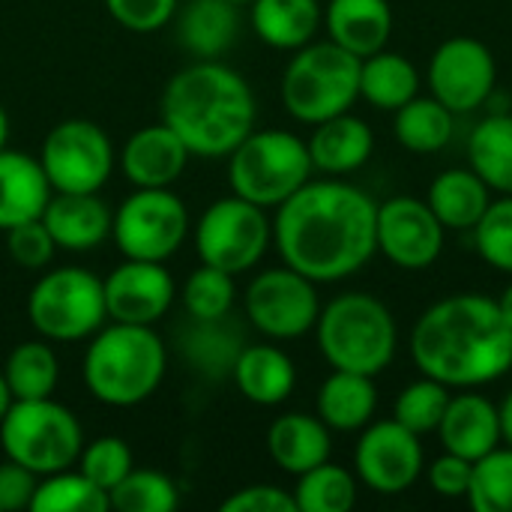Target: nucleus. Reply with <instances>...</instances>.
Instances as JSON below:
<instances>
[{
	"label": "nucleus",
	"instance_id": "obj_15",
	"mask_svg": "<svg viewBox=\"0 0 512 512\" xmlns=\"http://www.w3.org/2000/svg\"><path fill=\"white\" fill-rule=\"evenodd\" d=\"M426 471V450L420 435L405 429L402 423L372 420L360 429V441L354 447V474L357 483L372 489L375 495H402L408 492Z\"/></svg>",
	"mask_w": 512,
	"mask_h": 512
},
{
	"label": "nucleus",
	"instance_id": "obj_39",
	"mask_svg": "<svg viewBox=\"0 0 512 512\" xmlns=\"http://www.w3.org/2000/svg\"><path fill=\"white\" fill-rule=\"evenodd\" d=\"M465 498L474 512H512V447L501 444L474 462Z\"/></svg>",
	"mask_w": 512,
	"mask_h": 512
},
{
	"label": "nucleus",
	"instance_id": "obj_13",
	"mask_svg": "<svg viewBox=\"0 0 512 512\" xmlns=\"http://www.w3.org/2000/svg\"><path fill=\"white\" fill-rule=\"evenodd\" d=\"M36 159L54 192H99L114 171V144L99 123L72 117L48 129Z\"/></svg>",
	"mask_w": 512,
	"mask_h": 512
},
{
	"label": "nucleus",
	"instance_id": "obj_51",
	"mask_svg": "<svg viewBox=\"0 0 512 512\" xmlns=\"http://www.w3.org/2000/svg\"><path fill=\"white\" fill-rule=\"evenodd\" d=\"M228 3H234V6H249L252 0H228Z\"/></svg>",
	"mask_w": 512,
	"mask_h": 512
},
{
	"label": "nucleus",
	"instance_id": "obj_18",
	"mask_svg": "<svg viewBox=\"0 0 512 512\" xmlns=\"http://www.w3.org/2000/svg\"><path fill=\"white\" fill-rule=\"evenodd\" d=\"M189 156V147L171 126L153 123L126 138L120 168L135 189H168L183 177Z\"/></svg>",
	"mask_w": 512,
	"mask_h": 512
},
{
	"label": "nucleus",
	"instance_id": "obj_4",
	"mask_svg": "<svg viewBox=\"0 0 512 512\" xmlns=\"http://www.w3.org/2000/svg\"><path fill=\"white\" fill-rule=\"evenodd\" d=\"M168 348L153 327L102 324L84 351L81 378L87 393L108 408H135L165 381Z\"/></svg>",
	"mask_w": 512,
	"mask_h": 512
},
{
	"label": "nucleus",
	"instance_id": "obj_14",
	"mask_svg": "<svg viewBox=\"0 0 512 512\" xmlns=\"http://www.w3.org/2000/svg\"><path fill=\"white\" fill-rule=\"evenodd\" d=\"M429 93L444 102L456 117L489 105L498 84V63L492 48L474 36L444 39L426 66Z\"/></svg>",
	"mask_w": 512,
	"mask_h": 512
},
{
	"label": "nucleus",
	"instance_id": "obj_49",
	"mask_svg": "<svg viewBox=\"0 0 512 512\" xmlns=\"http://www.w3.org/2000/svg\"><path fill=\"white\" fill-rule=\"evenodd\" d=\"M9 405H12V393H9L6 378H3V372H0V420H3V414L9 411Z\"/></svg>",
	"mask_w": 512,
	"mask_h": 512
},
{
	"label": "nucleus",
	"instance_id": "obj_2",
	"mask_svg": "<svg viewBox=\"0 0 512 512\" xmlns=\"http://www.w3.org/2000/svg\"><path fill=\"white\" fill-rule=\"evenodd\" d=\"M408 351L420 375L450 390H477L512 369V327L498 300L468 291L432 303L411 327Z\"/></svg>",
	"mask_w": 512,
	"mask_h": 512
},
{
	"label": "nucleus",
	"instance_id": "obj_45",
	"mask_svg": "<svg viewBox=\"0 0 512 512\" xmlns=\"http://www.w3.org/2000/svg\"><path fill=\"white\" fill-rule=\"evenodd\" d=\"M222 512H297V501L288 489L270 486V483H258V486H246L237 489L234 495H228L222 501Z\"/></svg>",
	"mask_w": 512,
	"mask_h": 512
},
{
	"label": "nucleus",
	"instance_id": "obj_34",
	"mask_svg": "<svg viewBox=\"0 0 512 512\" xmlns=\"http://www.w3.org/2000/svg\"><path fill=\"white\" fill-rule=\"evenodd\" d=\"M297 512H348L357 504V474L330 459L297 477Z\"/></svg>",
	"mask_w": 512,
	"mask_h": 512
},
{
	"label": "nucleus",
	"instance_id": "obj_28",
	"mask_svg": "<svg viewBox=\"0 0 512 512\" xmlns=\"http://www.w3.org/2000/svg\"><path fill=\"white\" fill-rule=\"evenodd\" d=\"M249 6L255 36L276 51H297L309 45L324 24L318 0H252Z\"/></svg>",
	"mask_w": 512,
	"mask_h": 512
},
{
	"label": "nucleus",
	"instance_id": "obj_5",
	"mask_svg": "<svg viewBox=\"0 0 512 512\" xmlns=\"http://www.w3.org/2000/svg\"><path fill=\"white\" fill-rule=\"evenodd\" d=\"M315 339L330 369L378 378L399 348V327L384 300L366 291H345L321 306Z\"/></svg>",
	"mask_w": 512,
	"mask_h": 512
},
{
	"label": "nucleus",
	"instance_id": "obj_43",
	"mask_svg": "<svg viewBox=\"0 0 512 512\" xmlns=\"http://www.w3.org/2000/svg\"><path fill=\"white\" fill-rule=\"evenodd\" d=\"M102 3L120 27L132 33H153L174 18L180 0H102Z\"/></svg>",
	"mask_w": 512,
	"mask_h": 512
},
{
	"label": "nucleus",
	"instance_id": "obj_8",
	"mask_svg": "<svg viewBox=\"0 0 512 512\" xmlns=\"http://www.w3.org/2000/svg\"><path fill=\"white\" fill-rule=\"evenodd\" d=\"M3 456L24 465L36 477L72 468L84 447V429L78 417L48 399H12L0 420Z\"/></svg>",
	"mask_w": 512,
	"mask_h": 512
},
{
	"label": "nucleus",
	"instance_id": "obj_29",
	"mask_svg": "<svg viewBox=\"0 0 512 512\" xmlns=\"http://www.w3.org/2000/svg\"><path fill=\"white\" fill-rule=\"evenodd\" d=\"M237 30H240L237 6L228 0H192L183 6L177 21L180 45L198 60L222 57L234 45Z\"/></svg>",
	"mask_w": 512,
	"mask_h": 512
},
{
	"label": "nucleus",
	"instance_id": "obj_35",
	"mask_svg": "<svg viewBox=\"0 0 512 512\" xmlns=\"http://www.w3.org/2000/svg\"><path fill=\"white\" fill-rule=\"evenodd\" d=\"M108 492L81 471L63 468L36 483L30 512H108Z\"/></svg>",
	"mask_w": 512,
	"mask_h": 512
},
{
	"label": "nucleus",
	"instance_id": "obj_21",
	"mask_svg": "<svg viewBox=\"0 0 512 512\" xmlns=\"http://www.w3.org/2000/svg\"><path fill=\"white\" fill-rule=\"evenodd\" d=\"M306 144H309L315 171L327 177H345V174L360 171L372 159L375 132L363 117L345 111L324 123H315Z\"/></svg>",
	"mask_w": 512,
	"mask_h": 512
},
{
	"label": "nucleus",
	"instance_id": "obj_3",
	"mask_svg": "<svg viewBox=\"0 0 512 512\" xmlns=\"http://www.w3.org/2000/svg\"><path fill=\"white\" fill-rule=\"evenodd\" d=\"M255 117L258 105L249 81L219 60L183 66L162 93V123L201 159L228 156L255 129Z\"/></svg>",
	"mask_w": 512,
	"mask_h": 512
},
{
	"label": "nucleus",
	"instance_id": "obj_30",
	"mask_svg": "<svg viewBox=\"0 0 512 512\" xmlns=\"http://www.w3.org/2000/svg\"><path fill=\"white\" fill-rule=\"evenodd\" d=\"M420 93V69L399 51H375L360 60V99L378 111H396Z\"/></svg>",
	"mask_w": 512,
	"mask_h": 512
},
{
	"label": "nucleus",
	"instance_id": "obj_10",
	"mask_svg": "<svg viewBox=\"0 0 512 512\" xmlns=\"http://www.w3.org/2000/svg\"><path fill=\"white\" fill-rule=\"evenodd\" d=\"M270 243L273 222L267 219V210L234 192L213 201L195 222V252L201 264L219 267L231 276L258 267Z\"/></svg>",
	"mask_w": 512,
	"mask_h": 512
},
{
	"label": "nucleus",
	"instance_id": "obj_9",
	"mask_svg": "<svg viewBox=\"0 0 512 512\" xmlns=\"http://www.w3.org/2000/svg\"><path fill=\"white\" fill-rule=\"evenodd\" d=\"M27 318L48 342L90 339L108 321L102 279L84 267L42 273L27 294Z\"/></svg>",
	"mask_w": 512,
	"mask_h": 512
},
{
	"label": "nucleus",
	"instance_id": "obj_17",
	"mask_svg": "<svg viewBox=\"0 0 512 512\" xmlns=\"http://www.w3.org/2000/svg\"><path fill=\"white\" fill-rule=\"evenodd\" d=\"M105 309L111 321L153 327L168 315L177 300V285L162 261L126 258L105 279Z\"/></svg>",
	"mask_w": 512,
	"mask_h": 512
},
{
	"label": "nucleus",
	"instance_id": "obj_1",
	"mask_svg": "<svg viewBox=\"0 0 512 512\" xmlns=\"http://www.w3.org/2000/svg\"><path fill=\"white\" fill-rule=\"evenodd\" d=\"M378 201L339 177L309 180L276 207L273 246L291 270L318 285L360 273L375 255Z\"/></svg>",
	"mask_w": 512,
	"mask_h": 512
},
{
	"label": "nucleus",
	"instance_id": "obj_25",
	"mask_svg": "<svg viewBox=\"0 0 512 512\" xmlns=\"http://www.w3.org/2000/svg\"><path fill=\"white\" fill-rule=\"evenodd\" d=\"M51 192L36 156L9 147L0 150V231L39 219Z\"/></svg>",
	"mask_w": 512,
	"mask_h": 512
},
{
	"label": "nucleus",
	"instance_id": "obj_33",
	"mask_svg": "<svg viewBox=\"0 0 512 512\" xmlns=\"http://www.w3.org/2000/svg\"><path fill=\"white\" fill-rule=\"evenodd\" d=\"M0 372L12 399H48L60 381V363L48 339H30L15 345Z\"/></svg>",
	"mask_w": 512,
	"mask_h": 512
},
{
	"label": "nucleus",
	"instance_id": "obj_40",
	"mask_svg": "<svg viewBox=\"0 0 512 512\" xmlns=\"http://www.w3.org/2000/svg\"><path fill=\"white\" fill-rule=\"evenodd\" d=\"M477 255L498 273L512 276V195H495L474 225Z\"/></svg>",
	"mask_w": 512,
	"mask_h": 512
},
{
	"label": "nucleus",
	"instance_id": "obj_36",
	"mask_svg": "<svg viewBox=\"0 0 512 512\" xmlns=\"http://www.w3.org/2000/svg\"><path fill=\"white\" fill-rule=\"evenodd\" d=\"M108 504L120 512H174L180 507V489L162 471L132 468L108 492Z\"/></svg>",
	"mask_w": 512,
	"mask_h": 512
},
{
	"label": "nucleus",
	"instance_id": "obj_26",
	"mask_svg": "<svg viewBox=\"0 0 512 512\" xmlns=\"http://www.w3.org/2000/svg\"><path fill=\"white\" fill-rule=\"evenodd\" d=\"M492 198L495 192L468 165L444 168L426 192V204L447 231H474Z\"/></svg>",
	"mask_w": 512,
	"mask_h": 512
},
{
	"label": "nucleus",
	"instance_id": "obj_31",
	"mask_svg": "<svg viewBox=\"0 0 512 512\" xmlns=\"http://www.w3.org/2000/svg\"><path fill=\"white\" fill-rule=\"evenodd\" d=\"M468 168L495 192L512 195V114L492 111L468 135Z\"/></svg>",
	"mask_w": 512,
	"mask_h": 512
},
{
	"label": "nucleus",
	"instance_id": "obj_32",
	"mask_svg": "<svg viewBox=\"0 0 512 512\" xmlns=\"http://www.w3.org/2000/svg\"><path fill=\"white\" fill-rule=\"evenodd\" d=\"M453 132H456V114L432 93L429 96L417 93L411 102L393 111V135L408 153L432 156L453 141Z\"/></svg>",
	"mask_w": 512,
	"mask_h": 512
},
{
	"label": "nucleus",
	"instance_id": "obj_46",
	"mask_svg": "<svg viewBox=\"0 0 512 512\" xmlns=\"http://www.w3.org/2000/svg\"><path fill=\"white\" fill-rule=\"evenodd\" d=\"M36 483H39V477L33 471H27L24 465L6 459L0 465V512L30 510Z\"/></svg>",
	"mask_w": 512,
	"mask_h": 512
},
{
	"label": "nucleus",
	"instance_id": "obj_42",
	"mask_svg": "<svg viewBox=\"0 0 512 512\" xmlns=\"http://www.w3.org/2000/svg\"><path fill=\"white\" fill-rule=\"evenodd\" d=\"M3 234H6V252H9V258L18 267H24V270H45L51 264L54 252H57V246H54L48 228L42 225V219L21 222V225L9 228Z\"/></svg>",
	"mask_w": 512,
	"mask_h": 512
},
{
	"label": "nucleus",
	"instance_id": "obj_44",
	"mask_svg": "<svg viewBox=\"0 0 512 512\" xmlns=\"http://www.w3.org/2000/svg\"><path fill=\"white\" fill-rule=\"evenodd\" d=\"M471 468H474V462H468V459H462V456L444 450L435 462L426 465L423 474H426V480H429V486H432V492H435L438 498L459 501V498L468 495Z\"/></svg>",
	"mask_w": 512,
	"mask_h": 512
},
{
	"label": "nucleus",
	"instance_id": "obj_12",
	"mask_svg": "<svg viewBox=\"0 0 512 512\" xmlns=\"http://www.w3.org/2000/svg\"><path fill=\"white\" fill-rule=\"evenodd\" d=\"M246 321L273 342H291L315 330L321 315L318 282L288 264L261 270L243 294Z\"/></svg>",
	"mask_w": 512,
	"mask_h": 512
},
{
	"label": "nucleus",
	"instance_id": "obj_27",
	"mask_svg": "<svg viewBox=\"0 0 512 512\" xmlns=\"http://www.w3.org/2000/svg\"><path fill=\"white\" fill-rule=\"evenodd\" d=\"M375 411L378 387L372 375L333 369V375L318 387L315 414L330 426V432H360L372 423Z\"/></svg>",
	"mask_w": 512,
	"mask_h": 512
},
{
	"label": "nucleus",
	"instance_id": "obj_41",
	"mask_svg": "<svg viewBox=\"0 0 512 512\" xmlns=\"http://www.w3.org/2000/svg\"><path fill=\"white\" fill-rule=\"evenodd\" d=\"M132 468H135L132 450L117 435H102V438L84 444L78 453V471L87 480H93L96 486H102L105 492H111Z\"/></svg>",
	"mask_w": 512,
	"mask_h": 512
},
{
	"label": "nucleus",
	"instance_id": "obj_7",
	"mask_svg": "<svg viewBox=\"0 0 512 512\" xmlns=\"http://www.w3.org/2000/svg\"><path fill=\"white\" fill-rule=\"evenodd\" d=\"M309 144L288 129H252L228 153V183L231 192L276 210L300 186L312 180Z\"/></svg>",
	"mask_w": 512,
	"mask_h": 512
},
{
	"label": "nucleus",
	"instance_id": "obj_20",
	"mask_svg": "<svg viewBox=\"0 0 512 512\" xmlns=\"http://www.w3.org/2000/svg\"><path fill=\"white\" fill-rule=\"evenodd\" d=\"M39 219L57 249L90 252L111 237L114 213L99 192H51Z\"/></svg>",
	"mask_w": 512,
	"mask_h": 512
},
{
	"label": "nucleus",
	"instance_id": "obj_24",
	"mask_svg": "<svg viewBox=\"0 0 512 512\" xmlns=\"http://www.w3.org/2000/svg\"><path fill=\"white\" fill-rule=\"evenodd\" d=\"M231 378L243 399L261 408H276L294 393L297 366L279 345H243L234 360Z\"/></svg>",
	"mask_w": 512,
	"mask_h": 512
},
{
	"label": "nucleus",
	"instance_id": "obj_47",
	"mask_svg": "<svg viewBox=\"0 0 512 512\" xmlns=\"http://www.w3.org/2000/svg\"><path fill=\"white\" fill-rule=\"evenodd\" d=\"M498 411H501V438H504L507 447H512V390L507 393V399L498 405Z\"/></svg>",
	"mask_w": 512,
	"mask_h": 512
},
{
	"label": "nucleus",
	"instance_id": "obj_16",
	"mask_svg": "<svg viewBox=\"0 0 512 512\" xmlns=\"http://www.w3.org/2000/svg\"><path fill=\"white\" fill-rule=\"evenodd\" d=\"M447 243V228L438 222L426 198L393 195L378 204L375 246L399 270L432 267Z\"/></svg>",
	"mask_w": 512,
	"mask_h": 512
},
{
	"label": "nucleus",
	"instance_id": "obj_48",
	"mask_svg": "<svg viewBox=\"0 0 512 512\" xmlns=\"http://www.w3.org/2000/svg\"><path fill=\"white\" fill-rule=\"evenodd\" d=\"M498 306H501V315L507 318V324L512 327V282L504 288V294L498 297Z\"/></svg>",
	"mask_w": 512,
	"mask_h": 512
},
{
	"label": "nucleus",
	"instance_id": "obj_19",
	"mask_svg": "<svg viewBox=\"0 0 512 512\" xmlns=\"http://www.w3.org/2000/svg\"><path fill=\"white\" fill-rule=\"evenodd\" d=\"M435 435L447 453H456L468 462H477L504 444L501 411L489 396L474 393V390H462V393L450 396L447 411H444Z\"/></svg>",
	"mask_w": 512,
	"mask_h": 512
},
{
	"label": "nucleus",
	"instance_id": "obj_23",
	"mask_svg": "<svg viewBox=\"0 0 512 512\" xmlns=\"http://www.w3.org/2000/svg\"><path fill=\"white\" fill-rule=\"evenodd\" d=\"M327 39L360 60L387 48L393 33V9L387 0H330L324 9Z\"/></svg>",
	"mask_w": 512,
	"mask_h": 512
},
{
	"label": "nucleus",
	"instance_id": "obj_11",
	"mask_svg": "<svg viewBox=\"0 0 512 512\" xmlns=\"http://www.w3.org/2000/svg\"><path fill=\"white\" fill-rule=\"evenodd\" d=\"M111 237L123 258L165 264L189 237V210L171 186L135 189L114 210Z\"/></svg>",
	"mask_w": 512,
	"mask_h": 512
},
{
	"label": "nucleus",
	"instance_id": "obj_37",
	"mask_svg": "<svg viewBox=\"0 0 512 512\" xmlns=\"http://www.w3.org/2000/svg\"><path fill=\"white\" fill-rule=\"evenodd\" d=\"M453 390L429 375H420L417 381L405 384L402 393L396 396L393 405V420L402 423L405 429H411L414 435H432L441 426V417L447 411Z\"/></svg>",
	"mask_w": 512,
	"mask_h": 512
},
{
	"label": "nucleus",
	"instance_id": "obj_50",
	"mask_svg": "<svg viewBox=\"0 0 512 512\" xmlns=\"http://www.w3.org/2000/svg\"><path fill=\"white\" fill-rule=\"evenodd\" d=\"M6 141H9V114H6V108L0 105V150L6 147Z\"/></svg>",
	"mask_w": 512,
	"mask_h": 512
},
{
	"label": "nucleus",
	"instance_id": "obj_38",
	"mask_svg": "<svg viewBox=\"0 0 512 512\" xmlns=\"http://www.w3.org/2000/svg\"><path fill=\"white\" fill-rule=\"evenodd\" d=\"M234 300H237L234 276L210 264H201L183 282V291H180V303L192 321H222L228 318Z\"/></svg>",
	"mask_w": 512,
	"mask_h": 512
},
{
	"label": "nucleus",
	"instance_id": "obj_22",
	"mask_svg": "<svg viewBox=\"0 0 512 512\" xmlns=\"http://www.w3.org/2000/svg\"><path fill=\"white\" fill-rule=\"evenodd\" d=\"M267 453L279 465V471L300 477L315 465L327 462L333 453L330 426L318 414H282L267 429Z\"/></svg>",
	"mask_w": 512,
	"mask_h": 512
},
{
	"label": "nucleus",
	"instance_id": "obj_6",
	"mask_svg": "<svg viewBox=\"0 0 512 512\" xmlns=\"http://www.w3.org/2000/svg\"><path fill=\"white\" fill-rule=\"evenodd\" d=\"M279 96L285 111L306 126L345 114L360 99V57L330 39H312L288 60Z\"/></svg>",
	"mask_w": 512,
	"mask_h": 512
}]
</instances>
